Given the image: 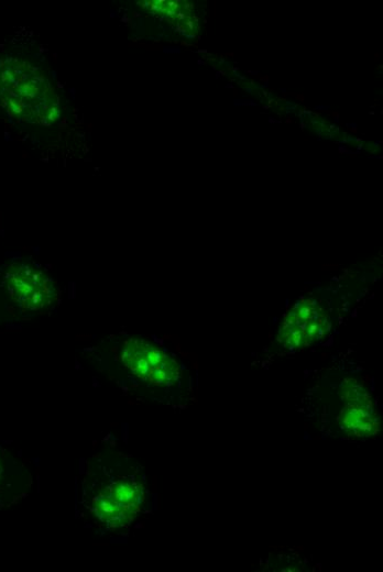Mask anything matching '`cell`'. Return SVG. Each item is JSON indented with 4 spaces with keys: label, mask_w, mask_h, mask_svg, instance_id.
I'll use <instances>...</instances> for the list:
<instances>
[{
    "label": "cell",
    "mask_w": 383,
    "mask_h": 572,
    "mask_svg": "<svg viewBox=\"0 0 383 572\" xmlns=\"http://www.w3.org/2000/svg\"><path fill=\"white\" fill-rule=\"evenodd\" d=\"M142 488L128 480H119L106 487L94 499L96 515L112 527L130 524L140 510Z\"/></svg>",
    "instance_id": "5"
},
{
    "label": "cell",
    "mask_w": 383,
    "mask_h": 572,
    "mask_svg": "<svg viewBox=\"0 0 383 572\" xmlns=\"http://www.w3.org/2000/svg\"><path fill=\"white\" fill-rule=\"evenodd\" d=\"M236 106H253L255 105L252 100H236Z\"/></svg>",
    "instance_id": "8"
},
{
    "label": "cell",
    "mask_w": 383,
    "mask_h": 572,
    "mask_svg": "<svg viewBox=\"0 0 383 572\" xmlns=\"http://www.w3.org/2000/svg\"><path fill=\"white\" fill-rule=\"evenodd\" d=\"M0 102L14 119L48 125L61 114L59 97L46 74L19 57L0 59Z\"/></svg>",
    "instance_id": "1"
},
{
    "label": "cell",
    "mask_w": 383,
    "mask_h": 572,
    "mask_svg": "<svg viewBox=\"0 0 383 572\" xmlns=\"http://www.w3.org/2000/svg\"><path fill=\"white\" fill-rule=\"evenodd\" d=\"M120 358L133 375L156 386H171L180 375L176 360L144 339H128Z\"/></svg>",
    "instance_id": "3"
},
{
    "label": "cell",
    "mask_w": 383,
    "mask_h": 572,
    "mask_svg": "<svg viewBox=\"0 0 383 572\" xmlns=\"http://www.w3.org/2000/svg\"><path fill=\"white\" fill-rule=\"evenodd\" d=\"M4 279L11 298L23 309L44 310L58 299L56 282L30 263L10 264Z\"/></svg>",
    "instance_id": "2"
},
{
    "label": "cell",
    "mask_w": 383,
    "mask_h": 572,
    "mask_svg": "<svg viewBox=\"0 0 383 572\" xmlns=\"http://www.w3.org/2000/svg\"><path fill=\"white\" fill-rule=\"evenodd\" d=\"M338 424L342 430L359 438L376 435L380 421L373 407L347 404L338 416Z\"/></svg>",
    "instance_id": "6"
},
{
    "label": "cell",
    "mask_w": 383,
    "mask_h": 572,
    "mask_svg": "<svg viewBox=\"0 0 383 572\" xmlns=\"http://www.w3.org/2000/svg\"><path fill=\"white\" fill-rule=\"evenodd\" d=\"M343 398L347 404L373 407L368 392L354 380H347L342 386Z\"/></svg>",
    "instance_id": "7"
},
{
    "label": "cell",
    "mask_w": 383,
    "mask_h": 572,
    "mask_svg": "<svg viewBox=\"0 0 383 572\" xmlns=\"http://www.w3.org/2000/svg\"><path fill=\"white\" fill-rule=\"evenodd\" d=\"M329 107H321V106H317L315 107V109H328Z\"/></svg>",
    "instance_id": "9"
},
{
    "label": "cell",
    "mask_w": 383,
    "mask_h": 572,
    "mask_svg": "<svg viewBox=\"0 0 383 572\" xmlns=\"http://www.w3.org/2000/svg\"><path fill=\"white\" fill-rule=\"evenodd\" d=\"M329 328L324 308L314 300L302 299L285 315L277 339L286 349H304L321 340Z\"/></svg>",
    "instance_id": "4"
}]
</instances>
